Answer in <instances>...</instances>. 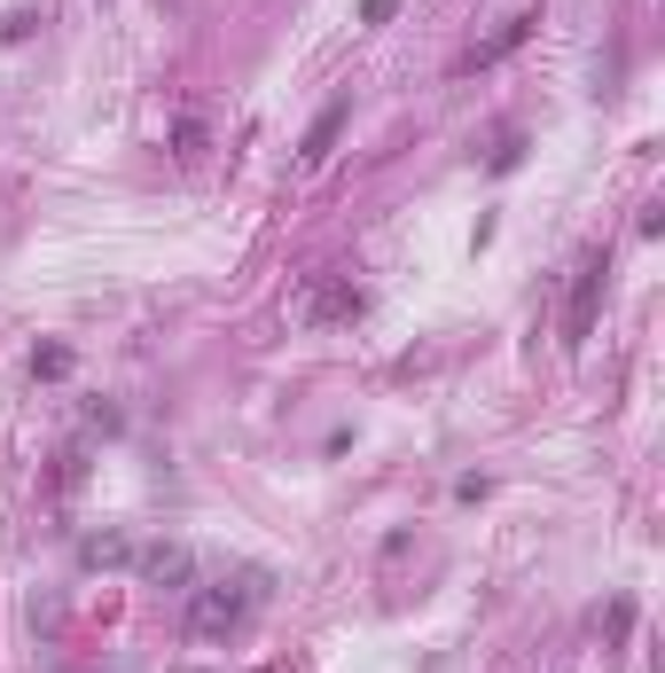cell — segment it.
I'll return each instance as SVG.
<instances>
[{
	"label": "cell",
	"mask_w": 665,
	"mask_h": 673,
	"mask_svg": "<svg viewBox=\"0 0 665 673\" xmlns=\"http://www.w3.org/2000/svg\"><path fill=\"white\" fill-rule=\"evenodd\" d=\"M603 259H588V267H579V282H571V313H564V345L579 353V345H588V329H596V306H603Z\"/></svg>",
	"instance_id": "obj_1"
},
{
	"label": "cell",
	"mask_w": 665,
	"mask_h": 673,
	"mask_svg": "<svg viewBox=\"0 0 665 673\" xmlns=\"http://www.w3.org/2000/svg\"><path fill=\"white\" fill-rule=\"evenodd\" d=\"M345 118H353V103H345V95H337V103H321V118L305 126V149H298V164H305V173H321V164L337 157V133H345Z\"/></svg>",
	"instance_id": "obj_2"
},
{
	"label": "cell",
	"mask_w": 665,
	"mask_h": 673,
	"mask_svg": "<svg viewBox=\"0 0 665 673\" xmlns=\"http://www.w3.org/2000/svg\"><path fill=\"white\" fill-rule=\"evenodd\" d=\"M361 306H368V298H361L353 282H321V290L305 298V321H313V329H329V321H361Z\"/></svg>",
	"instance_id": "obj_3"
},
{
	"label": "cell",
	"mask_w": 665,
	"mask_h": 673,
	"mask_svg": "<svg viewBox=\"0 0 665 673\" xmlns=\"http://www.w3.org/2000/svg\"><path fill=\"white\" fill-rule=\"evenodd\" d=\"M533 24H540V17H533V9H525V17H510V24H502V32H493V40H478V47H470V55H462V71H485V63H502V55H510V47H525V40H533Z\"/></svg>",
	"instance_id": "obj_4"
},
{
	"label": "cell",
	"mask_w": 665,
	"mask_h": 673,
	"mask_svg": "<svg viewBox=\"0 0 665 673\" xmlns=\"http://www.w3.org/2000/svg\"><path fill=\"white\" fill-rule=\"evenodd\" d=\"M243 619V596H227V587H204L196 611H189V634H227Z\"/></svg>",
	"instance_id": "obj_5"
},
{
	"label": "cell",
	"mask_w": 665,
	"mask_h": 673,
	"mask_svg": "<svg viewBox=\"0 0 665 673\" xmlns=\"http://www.w3.org/2000/svg\"><path fill=\"white\" fill-rule=\"evenodd\" d=\"M133 564H141L149 579H189V548H141Z\"/></svg>",
	"instance_id": "obj_6"
},
{
	"label": "cell",
	"mask_w": 665,
	"mask_h": 673,
	"mask_svg": "<svg viewBox=\"0 0 665 673\" xmlns=\"http://www.w3.org/2000/svg\"><path fill=\"white\" fill-rule=\"evenodd\" d=\"M71 368V345H47V353H32V376H63Z\"/></svg>",
	"instance_id": "obj_7"
},
{
	"label": "cell",
	"mask_w": 665,
	"mask_h": 673,
	"mask_svg": "<svg viewBox=\"0 0 665 673\" xmlns=\"http://www.w3.org/2000/svg\"><path fill=\"white\" fill-rule=\"evenodd\" d=\"M126 556H133L126 541H87V564H126Z\"/></svg>",
	"instance_id": "obj_8"
},
{
	"label": "cell",
	"mask_w": 665,
	"mask_h": 673,
	"mask_svg": "<svg viewBox=\"0 0 665 673\" xmlns=\"http://www.w3.org/2000/svg\"><path fill=\"white\" fill-rule=\"evenodd\" d=\"M392 9H399V0H361V17H368V24H392Z\"/></svg>",
	"instance_id": "obj_9"
}]
</instances>
